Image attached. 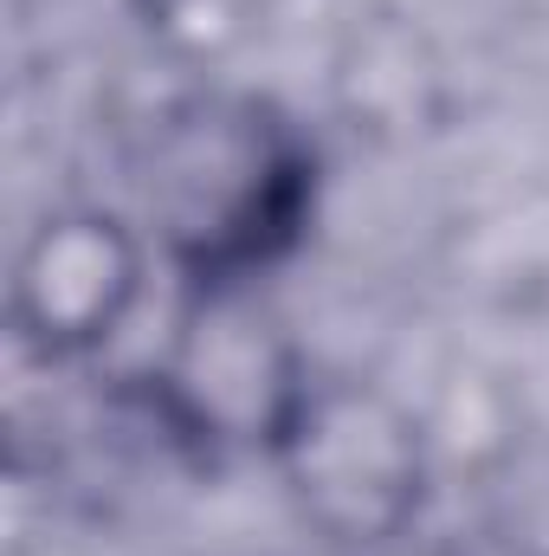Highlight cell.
Segmentation results:
<instances>
[{
  "label": "cell",
  "mask_w": 549,
  "mask_h": 556,
  "mask_svg": "<svg viewBox=\"0 0 549 556\" xmlns=\"http://www.w3.org/2000/svg\"><path fill=\"white\" fill-rule=\"evenodd\" d=\"M304 201V142L266 104H194L155 142L149 207L194 285H253L291 247Z\"/></svg>",
  "instance_id": "1"
},
{
  "label": "cell",
  "mask_w": 549,
  "mask_h": 556,
  "mask_svg": "<svg viewBox=\"0 0 549 556\" xmlns=\"http://www.w3.org/2000/svg\"><path fill=\"white\" fill-rule=\"evenodd\" d=\"M272 466L304 525H317L330 544L401 538L426 485L420 427L369 382H310L291 427L278 433Z\"/></svg>",
  "instance_id": "2"
},
{
  "label": "cell",
  "mask_w": 549,
  "mask_h": 556,
  "mask_svg": "<svg viewBox=\"0 0 549 556\" xmlns=\"http://www.w3.org/2000/svg\"><path fill=\"white\" fill-rule=\"evenodd\" d=\"M317 376L291 350V337L253 304L246 285H201V304L175 324L155 402L175 420V433L201 446H246L272 459L278 433L291 427L304 389Z\"/></svg>",
  "instance_id": "3"
},
{
  "label": "cell",
  "mask_w": 549,
  "mask_h": 556,
  "mask_svg": "<svg viewBox=\"0 0 549 556\" xmlns=\"http://www.w3.org/2000/svg\"><path fill=\"white\" fill-rule=\"evenodd\" d=\"M142 278H149V247L124 214L59 207L26 233L7 311L33 356L85 363L137 317Z\"/></svg>",
  "instance_id": "4"
}]
</instances>
